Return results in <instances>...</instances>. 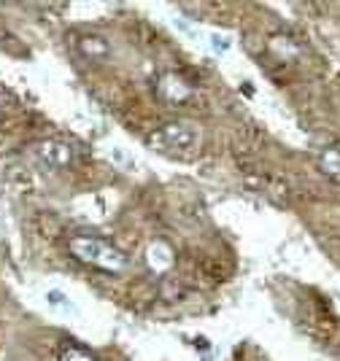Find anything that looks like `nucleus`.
I'll use <instances>...</instances> for the list:
<instances>
[{
    "instance_id": "0eeeda50",
    "label": "nucleus",
    "mask_w": 340,
    "mask_h": 361,
    "mask_svg": "<svg viewBox=\"0 0 340 361\" xmlns=\"http://www.w3.org/2000/svg\"><path fill=\"white\" fill-rule=\"evenodd\" d=\"M57 361H98V356L76 340H62L57 348Z\"/></svg>"
},
{
    "instance_id": "20e7f679",
    "label": "nucleus",
    "mask_w": 340,
    "mask_h": 361,
    "mask_svg": "<svg viewBox=\"0 0 340 361\" xmlns=\"http://www.w3.org/2000/svg\"><path fill=\"white\" fill-rule=\"evenodd\" d=\"M38 157H41L44 165L54 167V170H62V167H68L74 162V149H71V143H65V140H44V143L38 146Z\"/></svg>"
},
{
    "instance_id": "f03ea898",
    "label": "nucleus",
    "mask_w": 340,
    "mask_h": 361,
    "mask_svg": "<svg viewBox=\"0 0 340 361\" xmlns=\"http://www.w3.org/2000/svg\"><path fill=\"white\" fill-rule=\"evenodd\" d=\"M200 143V133L197 127L187 124V121H170L160 130H154L151 135L146 137V146L160 154H170V157H178V159H187Z\"/></svg>"
},
{
    "instance_id": "6e6552de",
    "label": "nucleus",
    "mask_w": 340,
    "mask_h": 361,
    "mask_svg": "<svg viewBox=\"0 0 340 361\" xmlns=\"http://www.w3.org/2000/svg\"><path fill=\"white\" fill-rule=\"evenodd\" d=\"M319 167L327 178L340 180V146H327L319 154Z\"/></svg>"
},
{
    "instance_id": "423d86ee",
    "label": "nucleus",
    "mask_w": 340,
    "mask_h": 361,
    "mask_svg": "<svg viewBox=\"0 0 340 361\" xmlns=\"http://www.w3.org/2000/svg\"><path fill=\"white\" fill-rule=\"evenodd\" d=\"M146 262L151 264V270L154 272H165L170 270V264H173V251H170V245H165V243H151L146 251Z\"/></svg>"
},
{
    "instance_id": "7ed1b4c3",
    "label": "nucleus",
    "mask_w": 340,
    "mask_h": 361,
    "mask_svg": "<svg viewBox=\"0 0 340 361\" xmlns=\"http://www.w3.org/2000/svg\"><path fill=\"white\" fill-rule=\"evenodd\" d=\"M192 84L184 78L181 73H173V71H168L157 78V84H154V94H157V100L165 103V106H181V103H187L189 97H192Z\"/></svg>"
},
{
    "instance_id": "39448f33",
    "label": "nucleus",
    "mask_w": 340,
    "mask_h": 361,
    "mask_svg": "<svg viewBox=\"0 0 340 361\" xmlns=\"http://www.w3.org/2000/svg\"><path fill=\"white\" fill-rule=\"evenodd\" d=\"M267 49H270V54L273 57H279L281 62H295L300 57V44L292 41L289 35H270V41H267Z\"/></svg>"
},
{
    "instance_id": "1a4fd4ad",
    "label": "nucleus",
    "mask_w": 340,
    "mask_h": 361,
    "mask_svg": "<svg viewBox=\"0 0 340 361\" xmlns=\"http://www.w3.org/2000/svg\"><path fill=\"white\" fill-rule=\"evenodd\" d=\"M78 51L87 57V60H105L108 57V44H105L100 35H84L78 41Z\"/></svg>"
},
{
    "instance_id": "f257e3e1",
    "label": "nucleus",
    "mask_w": 340,
    "mask_h": 361,
    "mask_svg": "<svg viewBox=\"0 0 340 361\" xmlns=\"http://www.w3.org/2000/svg\"><path fill=\"white\" fill-rule=\"evenodd\" d=\"M68 254L74 256L76 262L89 264L95 270H103L108 275H119L127 270L130 259L127 254L117 248L114 243H108L105 238H95V235H76L68 243Z\"/></svg>"
}]
</instances>
